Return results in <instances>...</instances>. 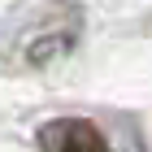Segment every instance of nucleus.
<instances>
[{"label":"nucleus","mask_w":152,"mask_h":152,"mask_svg":"<svg viewBox=\"0 0 152 152\" xmlns=\"http://www.w3.org/2000/svg\"><path fill=\"white\" fill-rule=\"evenodd\" d=\"M35 139L44 152H109L100 126L87 122V117H52V122L39 126Z\"/></svg>","instance_id":"nucleus-1"}]
</instances>
